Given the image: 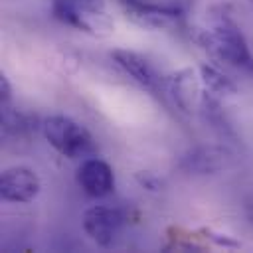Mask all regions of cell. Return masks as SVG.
<instances>
[{
  "label": "cell",
  "instance_id": "cell-7",
  "mask_svg": "<svg viewBox=\"0 0 253 253\" xmlns=\"http://www.w3.org/2000/svg\"><path fill=\"white\" fill-rule=\"evenodd\" d=\"M42 180L36 170L28 166H10L0 176V196L4 202L28 204L38 198Z\"/></svg>",
  "mask_w": 253,
  "mask_h": 253
},
{
  "label": "cell",
  "instance_id": "cell-6",
  "mask_svg": "<svg viewBox=\"0 0 253 253\" xmlns=\"http://www.w3.org/2000/svg\"><path fill=\"white\" fill-rule=\"evenodd\" d=\"M126 18H130L136 26L146 28V30H170L176 28L184 14L186 6L180 2H154L148 0L140 6H130L125 8Z\"/></svg>",
  "mask_w": 253,
  "mask_h": 253
},
{
  "label": "cell",
  "instance_id": "cell-5",
  "mask_svg": "<svg viewBox=\"0 0 253 253\" xmlns=\"http://www.w3.org/2000/svg\"><path fill=\"white\" fill-rule=\"evenodd\" d=\"M200 81L202 79L194 69L184 67L164 77L162 93L180 113H194L200 109L204 97V93L200 91Z\"/></svg>",
  "mask_w": 253,
  "mask_h": 253
},
{
  "label": "cell",
  "instance_id": "cell-14",
  "mask_svg": "<svg viewBox=\"0 0 253 253\" xmlns=\"http://www.w3.org/2000/svg\"><path fill=\"white\" fill-rule=\"evenodd\" d=\"M245 213H247V219H249V223L253 225V196H251V198H249V202H247Z\"/></svg>",
  "mask_w": 253,
  "mask_h": 253
},
{
  "label": "cell",
  "instance_id": "cell-1",
  "mask_svg": "<svg viewBox=\"0 0 253 253\" xmlns=\"http://www.w3.org/2000/svg\"><path fill=\"white\" fill-rule=\"evenodd\" d=\"M192 40L213 59L253 75V53L227 6H215L210 12V26L194 28Z\"/></svg>",
  "mask_w": 253,
  "mask_h": 253
},
{
  "label": "cell",
  "instance_id": "cell-3",
  "mask_svg": "<svg viewBox=\"0 0 253 253\" xmlns=\"http://www.w3.org/2000/svg\"><path fill=\"white\" fill-rule=\"evenodd\" d=\"M51 14L61 24L95 38L111 36L115 28L105 0H51Z\"/></svg>",
  "mask_w": 253,
  "mask_h": 253
},
{
  "label": "cell",
  "instance_id": "cell-2",
  "mask_svg": "<svg viewBox=\"0 0 253 253\" xmlns=\"http://www.w3.org/2000/svg\"><path fill=\"white\" fill-rule=\"evenodd\" d=\"M42 132L47 144L69 160H85L97 152L93 134L71 117L51 115L43 119Z\"/></svg>",
  "mask_w": 253,
  "mask_h": 253
},
{
  "label": "cell",
  "instance_id": "cell-8",
  "mask_svg": "<svg viewBox=\"0 0 253 253\" xmlns=\"http://www.w3.org/2000/svg\"><path fill=\"white\" fill-rule=\"evenodd\" d=\"M111 59L115 61V65L126 73L134 83H138L140 87L152 91V93H162V85H164V77H160V73L156 71V67L140 53L130 51V49H113L111 51Z\"/></svg>",
  "mask_w": 253,
  "mask_h": 253
},
{
  "label": "cell",
  "instance_id": "cell-10",
  "mask_svg": "<svg viewBox=\"0 0 253 253\" xmlns=\"http://www.w3.org/2000/svg\"><path fill=\"white\" fill-rule=\"evenodd\" d=\"M227 150L223 146H196L190 152H186L180 160L182 170L188 174H215L227 164Z\"/></svg>",
  "mask_w": 253,
  "mask_h": 253
},
{
  "label": "cell",
  "instance_id": "cell-4",
  "mask_svg": "<svg viewBox=\"0 0 253 253\" xmlns=\"http://www.w3.org/2000/svg\"><path fill=\"white\" fill-rule=\"evenodd\" d=\"M85 235L99 247H113L125 225V213L119 208L95 204L83 211L81 217Z\"/></svg>",
  "mask_w": 253,
  "mask_h": 253
},
{
  "label": "cell",
  "instance_id": "cell-15",
  "mask_svg": "<svg viewBox=\"0 0 253 253\" xmlns=\"http://www.w3.org/2000/svg\"><path fill=\"white\" fill-rule=\"evenodd\" d=\"M125 8H130V6H140V4H144V2H148V0H119Z\"/></svg>",
  "mask_w": 253,
  "mask_h": 253
},
{
  "label": "cell",
  "instance_id": "cell-9",
  "mask_svg": "<svg viewBox=\"0 0 253 253\" xmlns=\"http://www.w3.org/2000/svg\"><path fill=\"white\" fill-rule=\"evenodd\" d=\"M75 180L89 198H107L115 190V172L111 164L97 156L81 160Z\"/></svg>",
  "mask_w": 253,
  "mask_h": 253
},
{
  "label": "cell",
  "instance_id": "cell-13",
  "mask_svg": "<svg viewBox=\"0 0 253 253\" xmlns=\"http://www.w3.org/2000/svg\"><path fill=\"white\" fill-rule=\"evenodd\" d=\"M10 101H12V85L6 75H0V103L4 107L10 105Z\"/></svg>",
  "mask_w": 253,
  "mask_h": 253
},
{
  "label": "cell",
  "instance_id": "cell-12",
  "mask_svg": "<svg viewBox=\"0 0 253 253\" xmlns=\"http://www.w3.org/2000/svg\"><path fill=\"white\" fill-rule=\"evenodd\" d=\"M134 180L138 182V186L142 188V190H146V192H160L162 190V180L156 176V174H152V172H146V170H142V172H136V176H134Z\"/></svg>",
  "mask_w": 253,
  "mask_h": 253
},
{
  "label": "cell",
  "instance_id": "cell-16",
  "mask_svg": "<svg viewBox=\"0 0 253 253\" xmlns=\"http://www.w3.org/2000/svg\"><path fill=\"white\" fill-rule=\"evenodd\" d=\"M249 2H251V6H253V0H249Z\"/></svg>",
  "mask_w": 253,
  "mask_h": 253
},
{
  "label": "cell",
  "instance_id": "cell-11",
  "mask_svg": "<svg viewBox=\"0 0 253 253\" xmlns=\"http://www.w3.org/2000/svg\"><path fill=\"white\" fill-rule=\"evenodd\" d=\"M200 79H202V85L206 87V91L217 99L219 97H233L239 91L237 83L227 73H223L221 69H217L215 65H210V63L200 65Z\"/></svg>",
  "mask_w": 253,
  "mask_h": 253
}]
</instances>
